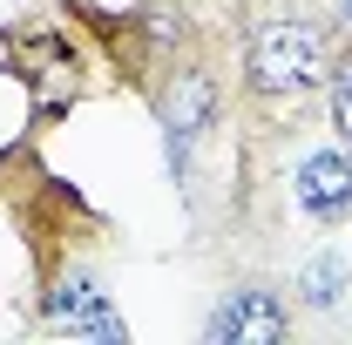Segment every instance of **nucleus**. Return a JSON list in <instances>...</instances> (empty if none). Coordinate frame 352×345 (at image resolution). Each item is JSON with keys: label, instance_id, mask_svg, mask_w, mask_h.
I'll return each mask as SVG.
<instances>
[{"label": "nucleus", "instance_id": "obj_5", "mask_svg": "<svg viewBox=\"0 0 352 345\" xmlns=\"http://www.w3.org/2000/svg\"><path fill=\"white\" fill-rule=\"evenodd\" d=\"M163 122H170V156H190V142L210 122V82L204 75H176V95L163 109Z\"/></svg>", "mask_w": 352, "mask_h": 345}, {"label": "nucleus", "instance_id": "obj_3", "mask_svg": "<svg viewBox=\"0 0 352 345\" xmlns=\"http://www.w3.org/2000/svg\"><path fill=\"white\" fill-rule=\"evenodd\" d=\"M285 304L271 298V291H230V298L210 311V345H271V339H285Z\"/></svg>", "mask_w": 352, "mask_h": 345}, {"label": "nucleus", "instance_id": "obj_2", "mask_svg": "<svg viewBox=\"0 0 352 345\" xmlns=\"http://www.w3.org/2000/svg\"><path fill=\"white\" fill-rule=\"evenodd\" d=\"M47 325L54 332H82V339H102V345H122V318L109 311V291L88 278V271H68L47 298Z\"/></svg>", "mask_w": 352, "mask_h": 345}, {"label": "nucleus", "instance_id": "obj_4", "mask_svg": "<svg viewBox=\"0 0 352 345\" xmlns=\"http://www.w3.org/2000/svg\"><path fill=\"white\" fill-rule=\"evenodd\" d=\"M298 210L318 223H339L352 210V149H318L298 163Z\"/></svg>", "mask_w": 352, "mask_h": 345}, {"label": "nucleus", "instance_id": "obj_1", "mask_svg": "<svg viewBox=\"0 0 352 345\" xmlns=\"http://www.w3.org/2000/svg\"><path fill=\"white\" fill-rule=\"evenodd\" d=\"M318 75H325V41L305 21H271L251 41V82L264 95H305Z\"/></svg>", "mask_w": 352, "mask_h": 345}, {"label": "nucleus", "instance_id": "obj_7", "mask_svg": "<svg viewBox=\"0 0 352 345\" xmlns=\"http://www.w3.org/2000/svg\"><path fill=\"white\" fill-rule=\"evenodd\" d=\"M332 129H339V142L352 149V61L332 75Z\"/></svg>", "mask_w": 352, "mask_h": 345}, {"label": "nucleus", "instance_id": "obj_8", "mask_svg": "<svg viewBox=\"0 0 352 345\" xmlns=\"http://www.w3.org/2000/svg\"><path fill=\"white\" fill-rule=\"evenodd\" d=\"M339 7H346V14H352V0H339Z\"/></svg>", "mask_w": 352, "mask_h": 345}, {"label": "nucleus", "instance_id": "obj_6", "mask_svg": "<svg viewBox=\"0 0 352 345\" xmlns=\"http://www.w3.org/2000/svg\"><path fill=\"white\" fill-rule=\"evenodd\" d=\"M346 285H352V271H346L339 251H318V258L305 264V278H298V291H305L311 311H332V304L346 298Z\"/></svg>", "mask_w": 352, "mask_h": 345}]
</instances>
